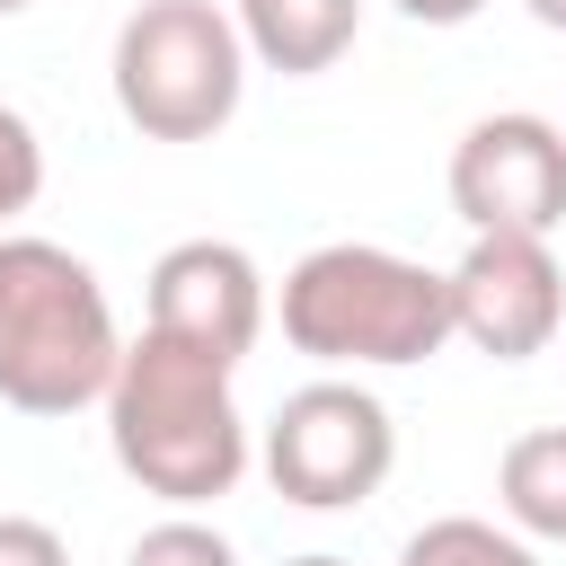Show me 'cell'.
Segmentation results:
<instances>
[{
    "label": "cell",
    "mask_w": 566,
    "mask_h": 566,
    "mask_svg": "<svg viewBox=\"0 0 566 566\" xmlns=\"http://www.w3.org/2000/svg\"><path fill=\"white\" fill-rule=\"evenodd\" d=\"M230 371H239V363L195 354V345H177V336H159V327H142V336L124 345V363H115V389H106L115 469H124L142 495H159L168 513L221 504V495L248 478V460H256L248 416H239V398H230Z\"/></svg>",
    "instance_id": "1"
},
{
    "label": "cell",
    "mask_w": 566,
    "mask_h": 566,
    "mask_svg": "<svg viewBox=\"0 0 566 566\" xmlns=\"http://www.w3.org/2000/svg\"><path fill=\"white\" fill-rule=\"evenodd\" d=\"M274 318L318 371H407L451 345V274L371 239H327L283 274Z\"/></svg>",
    "instance_id": "2"
},
{
    "label": "cell",
    "mask_w": 566,
    "mask_h": 566,
    "mask_svg": "<svg viewBox=\"0 0 566 566\" xmlns=\"http://www.w3.org/2000/svg\"><path fill=\"white\" fill-rule=\"evenodd\" d=\"M124 363L106 283L62 239H0V407L71 416L106 407Z\"/></svg>",
    "instance_id": "3"
},
{
    "label": "cell",
    "mask_w": 566,
    "mask_h": 566,
    "mask_svg": "<svg viewBox=\"0 0 566 566\" xmlns=\"http://www.w3.org/2000/svg\"><path fill=\"white\" fill-rule=\"evenodd\" d=\"M106 80L142 142H212L248 97V35L212 0H142L115 27Z\"/></svg>",
    "instance_id": "4"
},
{
    "label": "cell",
    "mask_w": 566,
    "mask_h": 566,
    "mask_svg": "<svg viewBox=\"0 0 566 566\" xmlns=\"http://www.w3.org/2000/svg\"><path fill=\"white\" fill-rule=\"evenodd\" d=\"M256 460H265V486H274L283 504H301V513H354V504H371V495L389 486V469H398V424H389V407H380L363 380L318 371V380H301V389L265 416Z\"/></svg>",
    "instance_id": "5"
},
{
    "label": "cell",
    "mask_w": 566,
    "mask_h": 566,
    "mask_svg": "<svg viewBox=\"0 0 566 566\" xmlns=\"http://www.w3.org/2000/svg\"><path fill=\"white\" fill-rule=\"evenodd\" d=\"M451 274V336L486 363H531L566 327V274L539 230H469Z\"/></svg>",
    "instance_id": "6"
},
{
    "label": "cell",
    "mask_w": 566,
    "mask_h": 566,
    "mask_svg": "<svg viewBox=\"0 0 566 566\" xmlns=\"http://www.w3.org/2000/svg\"><path fill=\"white\" fill-rule=\"evenodd\" d=\"M451 212L469 230H557L566 221V133L548 115H478L451 142Z\"/></svg>",
    "instance_id": "7"
},
{
    "label": "cell",
    "mask_w": 566,
    "mask_h": 566,
    "mask_svg": "<svg viewBox=\"0 0 566 566\" xmlns=\"http://www.w3.org/2000/svg\"><path fill=\"white\" fill-rule=\"evenodd\" d=\"M265 274H256V256L239 248V239H177V248H159V265H150V301H142V327H159V336H177V345H195V354H221V363H239L256 336H265Z\"/></svg>",
    "instance_id": "8"
},
{
    "label": "cell",
    "mask_w": 566,
    "mask_h": 566,
    "mask_svg": "<svg viewBox=\"0 0 566 566\" xmlns=\"http://www.w3.org/2000/svg\"><path fill=\"white\" fill-rule=\"evenodd\" d=\"M248 35V62L283 71V80H318L354 53L363 35V0H239L230 9Z\"/></svg>",
    "instance_id": "9"
},
{
    "label": "cell",
    "mask_w": 566,
    "mask_h": 566,
    "mask_svg": "<svg viewBox=\"0 0 566 566\" xmlns=\"http://www.w3.org/2000/svg\"><path fill=\"white\" fill-rule=\"evenodd\" d=\"M495 504L522 539H566V424H531L495 460Z\"/></svg>",
    "instance_id": "10"
},
{
    "label": "cell",
    "mask_w": 566,
    "mask_h": 566,
    "mask_svg": "<svg viewBox=\"0 0 566 566\" xmlns=\"http://www.w3.org/2000/svg\"><path fill=\"white\" fill-rule=\"evenodd\" d=\"M398 566H539V548H531L513 522H486V513H433L424 531H407Z\"/></svg>",
    "instance_id": "11"
},
{
    "label": "cell",
    "mask_w": 566,
    "mask_h": 566,
    "mask_svg": "<svg viewBox=\"0 0 566 566\" xmlns=\"http://www.w3.org/2000/svg\"><path fill=\"white\" fill-rule=\"evenodd\" d=\"M124 566H239V548H230L203 513H168V522H150V531L124 548Z\"/></svg>",
    "instance_id": "12"
},
{
    "label": "cell",
    "mask_w": 566,
    "mask_h": 566,
    "mask_svg": "<svg viewBox=\"0 0 566 566\" xmlns=\"http://www.w3.org/2000/svg\"><path fill=\"white\" fill-rule=\"evenodd\" d=\"M35 195H44V142H35V124H27L18 106H0V230H9Z\"/></svg>",
    "instance_id": "13"
},
{
    "label": "cell",
    "mask_w": 566,
    "mask_h": 566,
    "mask_svg": "<svg viewBox=\"0 0 566 566\" xmlns=\"http://www.w3.org/2000/svg\"><path fill=\"white\" fill-rule=\"evenodd\" d=\"M0 566H71V539L35 513H0Z\"/></svg>",
    "instance_id": "14"
},
{
    "label": "cell",
    "mask_w": 566,
    "mask_h": 566,
    "mask_svg": "<svg viewBox=\"0 0 566 566\" xmlns=\"http://www.w3.org/2000/svg\"><path fill=\"white\" fill-rule=\"evenodd\" d=\"M398 18H416V27H469L486 0H389Z\"/></svg>",
    "instance_id": "15"
},
{
    "label": "cell",
    "mask_w": 566,
    "mask_h": 566,
    "mask_svg": "<svg viewBox=\"0 0 566 566\" xmlns=\"http://www.w3.org/2000/svg\"><path fill=\"white\" fill-rule=\"evenodd\" d=\"M522 9H531L539 27H557V35H566V0H522Z\"/></svg>",
    "instance_id": "16"
},
{
    "label": "cell",
    "mask_w": 566,
    "mask_h": 566,
    "mask_svg": "<svg viewBox=\"0 0 566 566\" xmlns=\"http://www.w3.org/2000/svg\"><path fill=\"white\" fill-rule=\"evenodd\" d=\"M283 566H345V557H327V548H318V557H283Z\"/></svg>",
    "instance_id": "17"
},
{
    "label": "cell",
    "mask_w": 566,
    "mask_h": 566,
    "mask_svg": "<svg viewBox=\"0 0 566 566\" xmlns=\"http://www.w3.org/2000/svg\"><path fill=\"white\" fill-rule=\"evenodd\" d=\"M18 9H35V0H0V18H18Z\"/></svg>",
    "instance_id": "18"
}]
</instances>
